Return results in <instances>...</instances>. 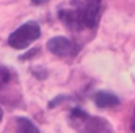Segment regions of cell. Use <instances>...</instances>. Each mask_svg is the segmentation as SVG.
Masks as SVG:
<instances>
[{
    "label": "cell",
    "mask_w": 135,
    "mask_h": 133,
    "mask_svg": "<svg viewBox=\"0 0 135 133\" xmlns=\"http://www.w3.org/2000/svg\"><path fill=\"white\" fill-rule=\"evenodd\" d=\"M71 126L83 132H111L112 127L102 118H92L80 108H74L71 113Z\"/></svg>",
    "instance_id": "6da1fadb"
},
{
    "label": "cell",
    "mask_w": 135,
    "mask_h": 133,
    "mask_svg": "<svg viewBox=\"0 0 135 133\" xmlns=\"http://www.w3.org/2000/svg\"><path fill=\"white\" fill-rule=\"evenodd\" d=\"M40 36H41L40 25L36 22H28L13 31L8 36L7 42L10 47L22 51V49L28 48L33 41L40 39Z\"/></svg>",
    "instance_id": "7a4b0ae2"
},
{
    "label": "cell",
    "mask_w": 135,
    "mask_h": 133,
    "mask_svg": "<svg viewBox=\"0 0 135 133\" xmlns=\"http://www.w3.org/2000/svg\"><path fill=\"white\" fill-rule=\"evenodd\" d=\"M49 52L60 58H73L79 53L80 46L65 36H55L47 42Z\"/></svg>",
    "instance_id": "3957f363"
},
{
    "label": "cell",
    "mask_w": 135,
    "mask_h": 133,
    "mask_svg": "<svg viewBox=\"0 0 135 133\" xmlns=\"http://www.w3.org/2000/svg\"><path fill=\"white\" fill-rule=\"evenodd\" d=\"M78 7L80 10L81 21L85 28H96L100 17L102 0H84L83 3L78 4Z\"/></svg>",
    "instance_id": "277c9868"
},
{
    "label": "cell",
    "mask_w": 135,
    "mask_h": 133,
    "mask_svg": "<svg viewBox=\"0 0 135 133\" xmlns=\"http://www.w3.org/2000/svg\"><path fill=\"white\" fill-rule=\"evenodd\" d=\"M60 21L68 26L72 30H81L85 28L81 21V15H80V10L76 6L75 8H64L59 12Z\"/></svg>",
    "instance_id": "5b68a950"
},
{
    "label": "cell",
    "mask_w": 135,
    "mask_h": 133,
    "mask_svg": "<svg viewBox=\"0 0 135 133\" xmlns=\"http://www.w3.org/2000/svg\"><path fill=\"white\" fill-rule=\"evenodd\" d=\"M93 101L98 108H111L120 104V98L109 91H98L94 94Z\"/></svg>",
    "instance_id": "8992f818"
},
{
    "label": "cell",
    "mask_w": 135,
    "mask_h": 133,
    "mask_svg": "<svg viewBox=\"0 0 135 133\" xmlns=\"http://www.w3.org/2000/svg\"><path fill=\"white\" fill-rule=\"evenodd\" d=\"M17 132L22 133H40V130L26 118H17L16 120Z\"/></svg>",
    "instance_id": "52a82bcc"
},
{
    "label": "cell",
    "mask_w": 135,
    "mask_h": 133,
    "mask_svg": "<svg viewBox=\"0 0 135 133\" xmlns=\"http://www.w3.org/2000/svg\"><path fill=\"white\" fill-rule=\"evenodd\" d=\"M10 78H11V73L8 71V68L0 65V88H3L4 85L7 84L10 82Z\"/></svg>",
    "instance_id": "ba28073f"
},
{
    "label": "cell",
    "mask_w": 135,
    "mask_h": 133,
    "mask_svg": "<svg viewBox=\"0 0 135 133\" xmlns=\"http://www.w3.org/2000/svg\"><path fill=\"white\" fill-rule=\"evenodd\" d=\"M67 98V96H64V95H60V96H57V97H55L54 100H51L50 102L48 103V107L49 108H53V107H55L57 103H61V102H64L65 100Z\"/></svg>",
    "instance_id": "9c48e42d"
},
{
    "label": "cell",
    "mask_w": 135,
    "mask_h": 133,
    "mask_svg": "<svg viewBox=\"0 0 135 133\" xmlns=\"http://www.w3.org/2000/svg\"><path fill=\"white\" fill-rule=\"evenodd\" d=\"M37 52H40V48H32L30 52H28L26 54H24V55L19 56V59L21 60H28V59H31V58H33V56L37 54Z\"/></svg>",
    "instance_id": "30bf717a"
},
{
    "label": "cell",
    "mask_w": 135,
    "mask_h": 133,
    "mask_svg": "<svg viewBox=\"0 0 135 133\" xmlns=\"http://www.w3.org/2000/svg\"><path fill=\"white\" fill-rule=\"evenodd\" d=\"M49 0H31V3L33 4V5H43V4L48 3Z\"/></svg>",
    "instance_id": "8fae6325"
},
{
    "label": "cell",
    "mask_w": 135,
    "mask_h": 133,
    "mask_svg": "<svg viewBox=\"0 0 135 133\" xmlns=\"http://www.w3.org/2000/svg\"><path fill=\"white\" fill-rule=\"evenodd\" d=\"M130 128L132 131L135 132V109H134V114H133V118H132V123H130Z\"/></svg>",
    "instance_id": "7c38bea8"
},
{
    "label": "cell",
    "mask_w": 135,
    "mask_h": 133,
    "mask_svg": "<svg viewBox=\"0 0 135 133\" xmlns=\"http://www.w3.org/2000/svg\"><path fill=\"white\" fill-rule=\"evenodd\" d=\"M3 116H4V112H3V109H1V107H0V122L3 120Z\"/></svg>",
    "instance_id": "4fadbf2b"
}]
</instances>
